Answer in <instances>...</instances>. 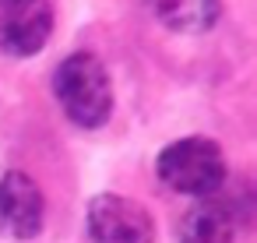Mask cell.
I'll return each mask as SVG.
<instances>
[{
    "mask_svg": "<svg viewBox=\"0 0 257 243\" xmlns=\"http://www.w3.org/2000/svg\"><path fill=\"white\" fill-rule=\"evenodd\" d=\"M155 173L169 190L187 194V197H211L229 180L225 155H222L218 141L201 138V134L169 141L155 159Z\"/></svg>",
    "mask_w": 257,
    "mask_h": 243,
    "instance_id": "7a4b0ae2",
    "label": "cell"
},
{
    "mask_svg": "<svg viewBox=\"0 0 257 243\" xmlns=\"http://www.w3.org/2000/svg\"><path fill=\"white\" fill-rule=\"evenodd\" d=\"M148 8L159 18V25H166L169 32L201 36L215 29L222 15V0H148Z\"/></svg>",
    "mask_w": 257,
    "mask_h": 243,
    "instance_id": "52a82bcc",
    "label": "cell"
},
{
    "mask_svg": "<svg viewBox=\"0 0 257 243\" xmlns=\"http://www.w3.org/2000/svg\"><path fill=\"white\" fill-rule=\"evenodd\" d=\"M53 95L64 116L85 131H99L113 116V85L102 60L88 50H78L60 60L53 71Z\"/></svg>",
    "mask_w": 257,
    "mask_h": 243,
    "instance_id": "6da1fadb",
    "label": "cell"
},
{
    "mask_svg": "<svg viewBox=\"0 0 257 243\" xmlns=\"http://www.w3.org/2000/svg\"><path fill=\"white\" fill-rule=\"evenodd\" d=\"M92 243H155V218L145 204L123 194H95L85 208Z\"/></svg>",
    "mask_w": 257,
    "mask_h": 243,
    "instance_id": "3957f363",
    "label": "cell"
},
{
    "mask_svg": "<svg viewBox=\"0 0 257 243\" xmlns=\"http://www.w3.org/2000/svg\"><path fill=\"white\" fill-rule=\"evenodd\" d=\"M176 243H236L232 208L201 197L194 208L183 211V218L176 225Z\"/></svg>",
    "mask_w": 257,
    "mask_h": 243,
    "instance_id": "8992f818",
    "label": "cell"
},
{
    "mask_svg": "<svg viewBox=\"0 0 257 243\" xmlns=\"http://www.w3.org/2000/svg\"><path fill=\"white\" fill-rule=\"evenodd\" d=\"M53 4L50 0H0V53L4 57H36L53 36Z\"/></svg>",
    "mask_w": 257,
    "mask_h": 243,
    "instance_id": "277c9868",
    "label": "cell"
},
{
    "mask_svg": "<svg viewBox=\"0 0 257 243\" xmlns=\"http://www.w3.org/2000/svg\"><path fill=\"white\" fill-rule=\"evenodd\" d=\"M46 222V197L39 183L22 169L0 173V236L8 239H36Z\"/></svg>",
    "mask_w": 257,
    "mask_h": 243,
    "instance_id": "5b68a950",
    "label": "cell"
}]
</instances>
